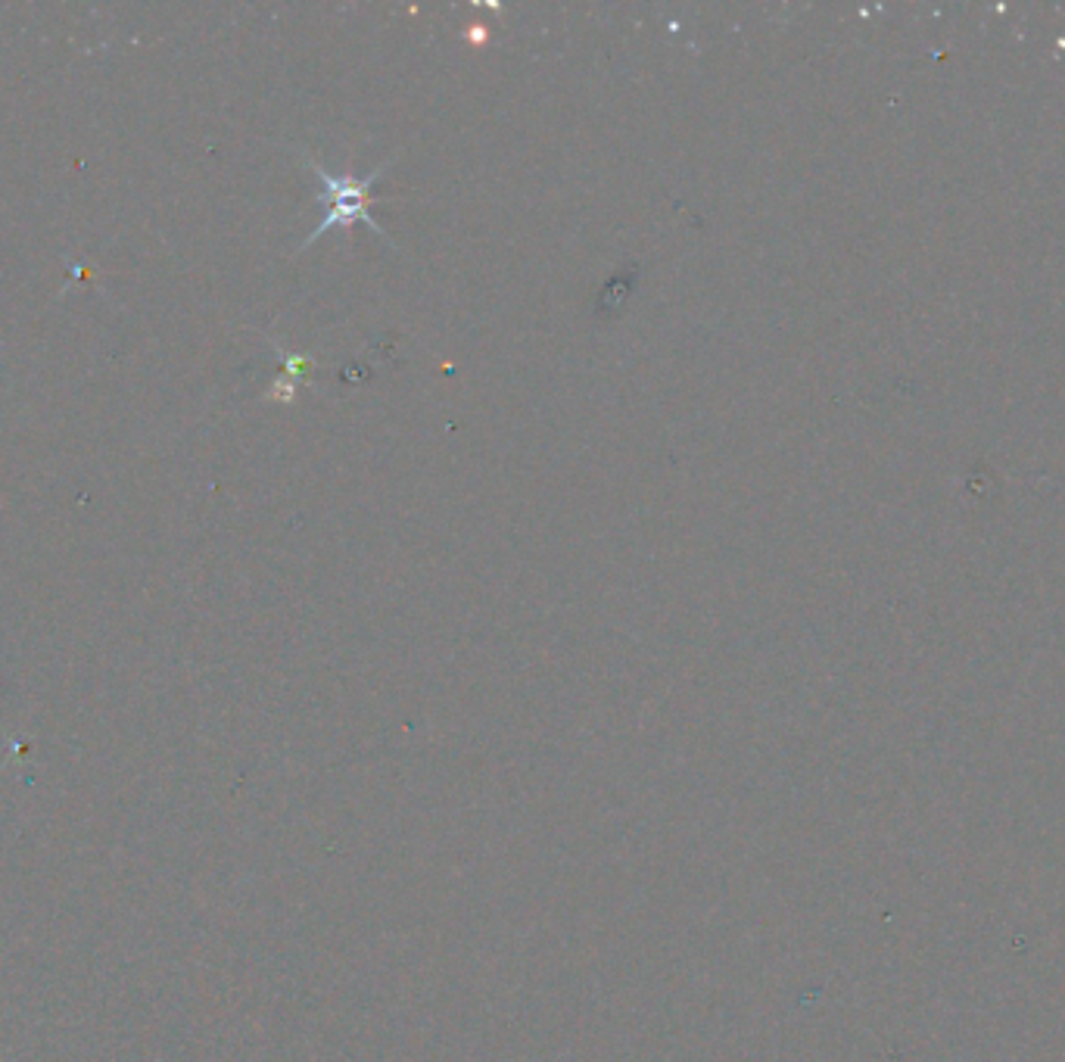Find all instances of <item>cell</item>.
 Segmentation results:
<instances>
[{
  "mask_svg": "<svg viewBox=\"0 0 1065 1062\" xmlns=\"http://www.w3.org/2000/svg\"><path fill=\"white\" fill-rule=\"evenodd\" d=\"M471 41H486V29H474V32H471Z\"/></svg>",
  "mask_w": 1065,
  "mask_h": 1062,
  "instance_id": "3",
  "label": "cell"
},
{
  "mask_svg": "<svg viewBox=\"0 0 1065 1062\" xmlns=\"http://www.w3.org/2000/svg\"><path fill=\"white\" fill-rule=\"evenodd\" d=\"M278 356H281V362H284V377H290V380H296V384L299 387H303L306 384V374L312 371V359L309 356H303V352H293V349H278Z\"/></svg>",
  "mask_w": 1065,
  "mask_h": 1062,
  "instance_id": "2",
  "label": "cell"
},
{
  "mask_svg": "<svg viewBox=\"0 0 1065 1062\" xmlns=\"http://www.w3.org/2000/svg\"><path fill=\"white\" fill-rule=\"evenodd\" d=\"M296 156L306 162V169H312V172L318 175V181H321V206H324L321 225H318L315 231H309V237L303 240V247H299V250H309V243H315V240L324 237L327 231H349L352 225H368L374 234H380V237L390 240V234L384 231V225L374 222V215L368 212V206H371V187H374V181L393 166L396 156H390V159H384V162H377L374 172H371V175H362V178H359V175H349V172L340 175V172L324 169L321 162H318L315 156H309L306 150H296ZM390 243H393V240H390ZM393 247H396V243H393Z\"/></svg>",
  "mask_w": 1065,
  "mask_h": 1062,
  "instance_id": "1",
  "label": "cell"
}]
</instances>
